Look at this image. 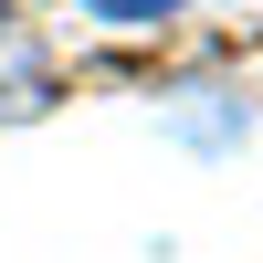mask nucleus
Here are the masks:
<instances>
[{"mask_svg": "<svg viewBox=\"0 0 263 263\" xmlns=\"http://www.w3.org/2000/svg\"><path fill=\"white\" fill-rule=\"evenodd\" d=\"M84 11H105V21H158V11H179V0H84Z\"/></svg>", "mask_w": 263, "mask_h": 263, "instance_id": "obj_1", "label": "nucleus"}]
</instances>
